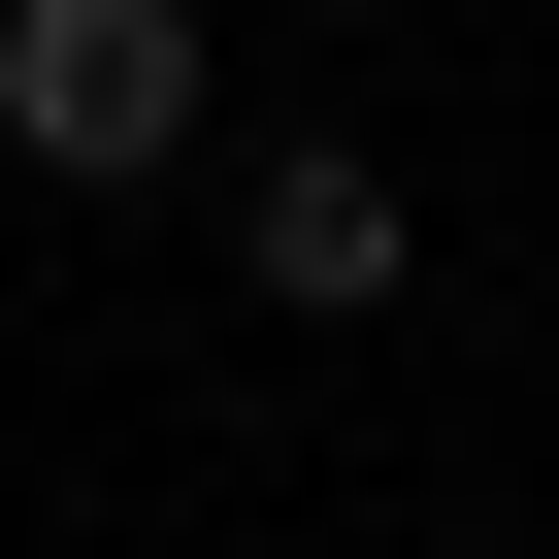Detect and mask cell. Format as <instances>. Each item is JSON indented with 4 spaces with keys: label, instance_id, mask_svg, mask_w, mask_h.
Wrapping results in <instances>:
<instances>
[{
    "label": "cell",
    "instance_id": "2",
    "mask_svg": "<svg viewBox=\"0 0 559 559\" xmlns=\"http://www.w3.org/2000/svg\"><path fill=\"white\" fill-rule=\"evenodd\" d=\"M230 263H263L297 330H395V263H428V198H395L362 132H263V165H230Z\"/></svg>",
    "mask_w": 559,
    "mask_h": 559
},
{
    "label": "cell",
    "instance_id": "1",
    "mask_svg": "<svg viewBox=\"0 0 559 559\" xmlns=\"http://www.w3.org/2000/svg\"><path fill=\"white\" fill-rule=\"evenodd\" d=\"M0 165L165 198V165H198V0H0Z\"/></svg>",
    "mask_w": 559,
    "mask_h": 559
}]
</instances>
